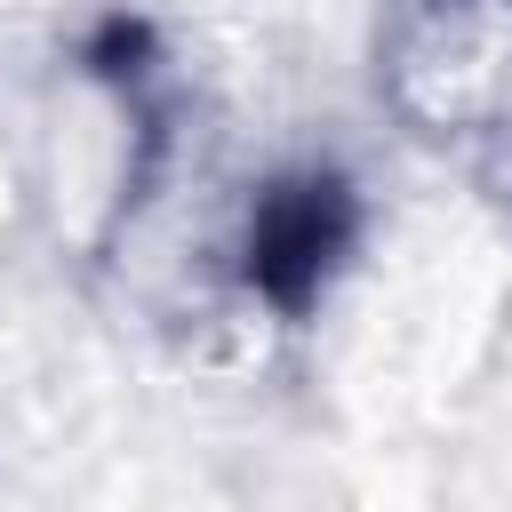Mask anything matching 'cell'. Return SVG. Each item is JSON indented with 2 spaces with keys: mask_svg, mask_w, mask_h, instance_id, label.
Segmentation results:
<instances>
[{
  "mask_svg": "<svg viewBox=\"0 0 512 512\" xmlns=\"http://www.w3.org/2000/svg\"><path fill=\"white\" fill-rule=\"evenodd\" d=\"M392 96L440 144H488L512 176V0H400Z\"/></svg>",
  "mask_w": 512,
  "mask_h": 512,
  "instance_id": "cell-1",
  "label": "cell"
},
{
  "mask_svg": "<svg viewBox=\"0 0 512 512\" xmlns=\"http://www.w3.org/2000/svg\"><path fill=\"white\" fill-rule=\"evenodd\" d=\"M352 232H360V208H352V184L328 176V168H304V176H280L248 200V224H240V280L264 312L280 320H304L320 304V288L336 280V264L352 256Z\"/></svg>",
  "mask_w": 512,
  "mask_h": 512,
  "instance_id": "cell-2",
  "label": "cell"
}]
</instances>
